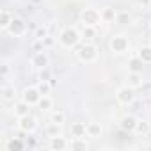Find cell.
Returning <instances> with one entry per match:
<instances>
[{"mask_svg":"<svg viewBox=\"0 0 151 151\" xmlns=\"http://www.w3.org/2000/svg\"><path fill=\"white\" fill-rule=\"evenodd\" d=\"M57 41L62 48H68V50H75L84 39H82V32L80 29L73 27V25H68L64 29H60L59 36H57Z\"/></svg>","mask_w":151,"mask_h":151,"instance_id":"obj_1","label":"cell"},{"mask_svg":"<svg viewBox=\"0 0 151 151\" xmlns=\"http://www.w3.org/2000/svg\"><path fill=\"white\" fill-rule=\"evenodd\" d=\"M75 55H77V59L80 62H84V64H94L98 60L100 50L94 45V41H82L77 48H75Z\"/></svg>","mask_w":151,"mask_h":151,"instance_id":"obj_2","label":"cell"},{"mask_svg":"<svg viewBox=\"0 0 151 151\" xmlns=\"http://www.w3.org/2000/svg\"><path fill=\"white\" fill-rule=\"evenodd\" d=\"M109 48L116 55H124L130 52V41L124 34H114L109 41Z\"/></svg>","mask_w":151,"mask_h":151,"instance_id":"obj_3","label":"cell"},{"mask_svg":"<svg viewBox=\"0 0 151 151\" xmlns=\"http://www.w3.org/2000/svg\"><path fill=\"white\" fill-rule=\"evenodd\" d=\"M80 23L82 25H89V27H100L103 23L100 9H96V7H86L80 13Z\"/></svg>","mask_w":151,"mask_h":151,"instance_id":"obj_4","label":"cell"},{"mask_svg":"<svg viewBox=\"0 0 151 151\" xmlns=\"http://www.w3.org/2000/svg\"><path fill=\"white\" fill-rule=\"evenodd\" d=\"M135 100H137V94H135V89L133 87H130V86H121V87H117V91H116V101L119 103V105H123V107H130V105H133L135 103Z\"/></svg>","mask_w":151,"mask_h":151,"instance_id":"obj_5","label":"cell"},{"mask_svg":"<svg viewBox=\"0 0 151 151\" xmlns=\"http://www.w3.org/2000/svg\"><path fill=\"white\" fill-rule=\"evenodd\" d=\"M16 126L22 133L25 135H32L37 128H39V121L36 116L29 114V116H23V117H16Z\"/></svg>","mask_w":151,"mask_h":151,"instance_id":"obj_6","label":"cell"},{"mask_svg":"<svg viewBox=\"0 0 151 151\" xmlns=\"http://www.w3.org/2000/svg\"><path fill=\"white\" fill-rule=\"evenodd\" d=\"M11 37H25L27 36V32H29V25H27V22L25 20H22V18H18V16H14V20L11 22V25L7 27V30H6Z\"/></svg>","mask_w":151,"mask_h":151,"instance_id":"obj_7","label":"cell"},{"mask_svg":"<svg viewBox=\"0 0 151 151\" xmlns=\"http://www.w3.org/2000/svg\"><path fill=\"white\" fill-rule=\"evenodd\" d=\"M30 66L34 69H45V68H50V55L46 53V50H39V52H34L30 55Z\"/></svg>","mask_w":151,"mask_h":151,"instance_id":"obj_8","label":"cell"},{"mask_svg":"<svg viewBox=\"0 0 151 151\" xmlns=\"http://www.w3.org/2000/svg\"><path fill=\"white\" fill-rule=\"evenodd\" d=\"M41 96H43V94L39 93L37 86H29V87H25V89L22 91V94H20V98H22V100H25L27 103H30L32 107H37V103H39Z\"/></svg>","mask_w":151,"mask_h":151,"instance_id":"obj_9","label":"cell"},{"mask_svg":"<svg viewBox=\"0 0 151 151\" xmlns=\"http://www.w3.org/2000/svg\"><path fill=\"white\" fill-rule=\"evenodd\" d=\"M137 123H139V117H137L135 114H124V116L119 119V128H121L123 132H126V133H133Z\"/></svg>","mask_w":151,"mask_h":151,"instance_id":"obj_10","label":"cell"},{"mask_svg":"<svg viewBox=\"0 0 151 151\" xmlns=\"http://www.w3.org/2000/svg\"><path fill=\"white\" fill-rule=\"evenodd\" d=\"M48 147H50L52 151H64V149H69V139L64 137V135L50 137V139H48Z\"/></svg>","mask_w":151,"mask_h":151,"instance_id":"obj_11","label":"cell"},{"mask_svg":"<svg viewBox=\"0 0 151 151\" xmlns=\"http://www.w3.org/2000/svg\"><path fill=\"white\" fill-rule=\"evenodd\" d=\"M13 114H14V117L29 116V114H32V105L20 98V100H16V101L13 103Z\"/></svg>","mask_w":151,"mask_h":151,"instance_id":"obj_12","label":"cell"},{"mask_svg":"<svg viewBox=\"0 0 151 151\" xmlns=\"http://www.w3.org/2000/svg\"><path fill=\"white\" fill-rule=\"evenodd\" d=\"M16 96H18V91L13 84H4L2 89H0V98H2V101L6 103H14L16 101Z\"/></svg>","mask_w":151,"mask_h":151,"instance_id":"obj_13","label":"cell"},{"mask_svg":"<svg viewBox=\"0 0 151 151\" xmlns=\"http://www.w3.org/2000/svg\"><path fill=\"white\" fill-rule=\"evenodd\" d=\"M126 86L133 87L135 91L140 89L144 86V77H142V73H135V71H128L126 75Z\"/></svg>","mask_w":151,"mask_h":151,"instance_id":"obj_14","label":"cell"},{"mask_svg":"<svg viewBox=\"0 0 151 151\" xmlns=\"http://www.w3.org/2000/svg\"><path fill=\"white\" fill-rule=\"evenodd\" d=\"M69 149L71 151H87L89 142L86 137H71L69 139Z\"/></svg>","mask_w":151,"mask_h":151,"instance_id":"obj_15","label":"cell"},{"mask_svg":"<svg viewBox=\"0 0 151 151\" xmlns=\"http://www.w3.org/2000/svg\"><path fill=\"white\" fill-rule=\"evenodd\" d=\"M4 149L6 151H22V149H25V142L22 137H11L4 142Z\"/></svg>","mask_w":151,"mask_h":151,"instance_id":"obj_16","label":"cell"},{"mask_svg":"<svg viewBox=\"0 0 151 151\" xmlns=\"http://www.w3.org/2000/svg\"><path fill=\"white\" fill-rule=\"evenodd\" d=\"M69 135L71 137H87V124L86 123H71V128H69Z\"/></svg>","mask_w":151,"mask_h":151,"instance_id":"obj_17","label":"cell"},{"mask_svg":"<svg viewBox=\"0 0 151 151\" xmlns=\"http://www.w3.org/2000/svg\"><path fill=\"white\" fill-rule=\"evenodd\" d=\"M100 13H101V20H103V23H116V18H117V11L114 9V7H110V6H105V7H101L100 9Z\"/></svg>","mask_w":151,"mask_h":151,"instance_id":"obj_18","label":"cell"},{"mask_svg":"<svg viewBox=\"0 0 151 151\" xmlns=\"http://www.w3.org/2000/svg\"><path fill=\"white\" fill-rule=\"evenodd\" d=\"M126 66H128V71L142 73V71H144V66H146V64H144V62H142V60L139 59V55L135 53V55H132V57H130V60H128V64H126Z\"/></svg>","mask_w":151,"mask_h":151,"instance_id":"obj_19","label":"cell"},{"mask_svg":"<svg viewBox=\"0 0 151 151\" xmlns=\"http://www.w3.org/2000/svg\"><path fill=\"white\" fill-rule=\"evenodd\" d=\"M149 132H151V123L149 121H144V119H139L133 133L139 135V137H146V135H149Z\"/></svg>","mask_w":151,"mask_h":151,"instance_id":"obj_20","label":"cell"},{"mask_svg":"<svg viewBox=\"0 0 151 151\" xmlns=\"http://www.w3.org/2000/svg\"><path fill=\"white\" fill-rule=\"evenodd\" d=\"M14 20V14L9 11V9H4V11H0V29H2L4 32L7 30V27L11 25V22Z\"/></svg>","mask_w":151,"mask_h":151,"instance_id":"obj_21","label":"cell"},{"mask_svg":"<svg viewBox=\"0 0 151 151\" xmlns=\"http://www.w3.org/2000/svg\"><path fill=\"white\" fill-rule=\"evenodd\" d=\"M101 133H103V128H101L100 123H96V121L87 123V137H91V139H98V137H101Z\"/></svg>","mask_w":151,"mask_h":151,"instance_id":"obj_22","label":"cell"},{"mask_svg":"<svg viewBox=\"0 0 151 151\" xmlns=\"http://www.w3.org/2000/svg\"><path fill=\"white\" fill-rule=\"evenodd\" d=\"M80 32H82V39H84V41H94V39H96V34H98V27L82 25Z\"/></svg>","mask_w":151,"mask_h":151,"instance_id":"obj_23","label":"cell"},{"mask_svg":"<svg viewBox=\"0 0 151 151\" xmlns=\"http://www.w3.org/2000/svg\"><path fill=\"white\" fill-rule=\"evenodd\" d=\"M137 55H139V59H140L146 66H149V64H151V45L147 43V45L140 46L139 52H137Z\"/></svg>","mask_w":151,"mask_h":151,"instance_id":"obj_24","label":"cell"},{"mask_svg":"<svg viewBox=\"0 0 151 151\" xmlns=\"http://www.w3.org/2000/svg\"><path fill=\"white\" fill-rule=\"evenodd\" d=\"M45 135L50 139V137H55V135H62V124H57V123H48L45 126Z\"/></svg>","mask_w":151,"mask_h":151,"instance_id":"obj_25","label":"cell"},{"mask_svg":"<svg viewBox=\"0 0 151 151\" xmlns=\"http://www.w3.org/2000/svg\"><path fill=\"white\" fill-rule=\"evenodd\" d=\"M37 109L41 110V112H50L52 109H53V100H52V96L48 94V96H41V100H39V103H37Z\"/></svg>","mask_w":151,"mask_h":151,"instance_id":"obj_26","label":"cell"},{"mask_svg":"<svg viewBox=\"0 0 151 151\" xmlns=\"http://www.w3.org/2000/svg\"><path fill=\"white\" fill-rule=\"evenodd\" d=\"M50 121L64 126V123H66V114H64L62 110H52V114H50Z\"/></svg>","mask_w":151,"mask_h":151,"instance_id":"obj_27","label":"cell"},{"mask_svg":"<svg viewBox=\"0 0 151 151\" xmlns=\"http://www.w3.org/2000/svg\"><path fill=\"white\" fill-rule=\"evenodd\" d=\"M37 89H39V93L43 94V96H48L50 93H52V87H53V84L52 82H45V80H37Z\"/></svg>","mask_w":151,"mask_h":151,"instance_id":"obj_28","label":"cell"},{"mask_svg":"<svg viewBox=\"0 0 151 151\" xmlns=\"http://www.w3.org/2000/svg\"><path fill=\"white\" fill-rule=\"evenodd\" d=\"M132 22V14L128 11H117V18H116V23L119 25H128Z\"/></svg>","mask_w":151,"mask_h":151,"instance_id":"obj_29","label":"cell"},{"mask_svg":"<svg viewBox=\"0 0 151 151\" xmlns=\"http://www.w3.org/2000/svg\"><path fill=\"white\" fill-rule=\"evenodd\" d=\"M11 73H13V68H11L9 62H2V64H0V77H2V80H9Z\"/></svg>","mask_w":151,"mask_h":151,"instance_id":"obj_30","label":"cell"},{"mask_svg":"<svg viewBox=\"0 0 151 151\" xmlns=\"http://www.w3.org/2000/svg\"><path fill=\"white\" fill-rule=\"evenodd\" d=\"M46 36H50V32H48V27H46V25H39V27H36V30H34V39L43 41Z\"/></svg>","mask_w":151,"mask_h":151,"instance_id":"obj_31","label":"cell"},{"mask_svg":"<svg viewBox=\"0 0 151 151\" xmlns=\"http://www.w3.org/2000/svg\"><path fill=\"white\" fill-rule=\"evenodd\" d=\"M37 80H45V82H52L53 80V75H52L50 68H45V69L37 71Z\"/></svg>","mask_w":151,"mask_h":151,"instance_id":"obj_32","label":"cell"},{"mask_svg":"<svg viewBox=\"0 0 151 151\" xmlns=\"http://www.w3.org/2000/svg\"><path fill=\"white\" fill-rule=\"evenodd\" d=\"M55 41H57V39H55L53 36H46V37L43 39V45H45V48H52V46L55 45Z\"/></svg>","mask_w":151,"mask_h":151,"instance_id":"obj_33","label":"cell"},{"mask_svg":"<svg viewBox=\"0 0 151 151\" xmlns=\"http://www.w3.org/2000/svg\"><path fill=\"white\" fill-rule=\"evenodd\" d=\"M137 2V6H142V7H146L147 4H151V0H135Z\"/></svg>","mask_w":151,"mask_h":151,"instance_id":"obj_34","label":"cell"},{"mask_svg":"<svg viewBox=\"0 0 151 151\" xmlns=\"http://www.w3.org/2000/svg\"><path fill=\"white\" fill-rule=\"evenodd\" d=\"M146 147H147V149H151V144H147V146H146Z\"/></svg>","mask_w":151,"mask_h":151,"instance_id":"obj_35","label":"cell"},{"mask_svg":"<svg viewBox=\"0 0 151 151\" xmlns=\"http://www.w3.org/2000/svg\"><path fill=\"white\" fill-rule=\"evenodd\" d=\"M149 30H151V18H149Z\"/></svg>","mask_w":151,"mask_h":151,"instance_id":"obj_36","label":"cell"},{"mask_svg":"<svg viewBox=\"0 0 151 151\" xmlns=\"http://www.w3.org/2000/svg\"><path fill=\"white\" fill-rule=\"evenodd\" d=\"M149 45H151V37H149Z\"/></svg>","mask_w":151,"mask_h":151,"instance_id":"obj_37","label":"cell"}]
</instances>
